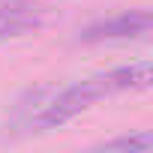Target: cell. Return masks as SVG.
<instances>
[{"label":"cell","mask_w":153,"mask_h":153,"mask_svg":"<svg viewBox=\"0 0 153 153\" xmlns=\"http://www.w3.org/2000/svg\"><path fill=\"white\" fill-rule=\"evenodd\" d=\"M153 36V9H132L102 18L81 30V42H126V39H147Z\"/></svg>","instance_id":"2"},{"label":"cell","mask_w":153,"mask_h":153,"mask_svg":"<svg viewBox=\"0 0 153 153\" xmlns=\"http://www.w3.org/2000/svg\"><path fill=\"white\" fill-rule=\"evenodd\" d=\"M144 87H153V63H132V66H120V69L93 75V78H84L78 84L60 90L48 102H42L39 111L27 120V129L60 126L69 117H75L84 108H90L96 99H105V96H114V93H126V90H144Z\"/></svg>","instance_id":"1"},{"label":"cell","mask_w":153,"mask_h":153,"mask_svg":"<svg viewBox=\"0 0 153 153\" xmlns=\"http://www.w3.org/2000/svg\"><path fill=\"white\" fill-rule=\"evenodd\" d=\"M9 3H27V0H9Z\"/></svg>","instance_id":"5"},{"label":"cell","mask_w":153,"mask_h":153,"mask_svg":"<svg viewBox=\"0 0 153 153\" xmlns=\"http://www.w3.org/2000/svg\"><path fill=\"white\" fill-rule=\"evenodd\" d=\"M36 24H39V15L27 9V3H9V0L0 3V42L9 36H18Z\"/></svg>","instance_id":"3"},{"label":"cell","mask_w":153,"mask_h":153,"mask_svg":"<svg viewBox=\"0 0 153 153\" xmlns=\"http://www.w3.org/2000/svg\"><path fill=\"white\" fill-rule=\"evenodd\" d=\"M84 153H153V129L132 132V135H117L111 141H102Z\"/></svg>","instance_id":"4"}]
</instances>
